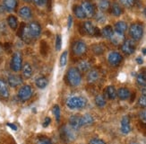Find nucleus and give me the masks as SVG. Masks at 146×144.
Masks as SVG:
<instances>
[{
    "instance_id": "obj_15",
    "label": "nucleus",
    "mask_w": 146,
    "mask_h": 144,
    "mask_svg": "<svg viewBox=\"0 0 146 144\" xmlns=\"http://www.w3.org/2000/svg\"><path fill=\"white\" fill-rule=\"evenodd\" d=\"M8 85L12 87H16L23 84V78L18 75H10L7 78Z\"/></svg>"
},
{
    "instance_id": "obj_24",
    "label": "nucleus",
    "mask_w": 146,
    "mask_h": 144,
    "mask_svg": "<svg viewBox=\"0 0 146 144\" xmlns=\"http://www.w3.org/2000/svg\"><path fill=\"white\" fill-rule=\"evenodd\" d=\"M19 15L23 19H30L31 15H33V13H31V10L29 7H23L19 10Z\"/></svg>"
},
{
    "instance_id": "obj_26",
    "label": "nucleus",
    "mask_w": 146,
    "mask_h": 144,
    "mask_svg": "<svg viewBox=\"0 0 146 144\" xmlns=\"http://www.w3.org/2000/svg\"><path fill=\"white\" fill-rule=\"evenodd\" d=\"M106 96L109 99H111V100H114L117 98V90L116 88L114 87L113 86H109L106 88Z\"/></svg>"
},
{
    "instance_id": "obj_16",
    "label": "nucleus",
    "mask_w": 146,
    "mask_h": 144,
    "mask_svg": "<svg viewBox=\"0 0 146 144\" xmlns=\"http://www.w3.org/2000/svg\"><path fill=\"white\" fill-rule=\"evenodd\" d=\"M69 126L73 130H79L81 126V116L79 115H72L69 118Z\"/></svg>"
},
{
    "instance_id": "obj_47",
    "label": "nucleus",
    "mask_w": 146,
    "mask_h": 144,
    "mask_svg": "<svg viewBox=\"0 0 146 144\" xmlns=\"http://www.w3.org/2000/svg\"><path fill=\"white\" fill-rule=\"evenodd\" d=\"M50 122H51V119H50L49 117H46L45 118V121H44V123H43V126L44 127H47L49 125Z\"/></svg>"
},
{
    "instance_id": "obj_41",
    "label": "nucleus",
    "mask_w": 146,
    "mask_h": 144,
    "mask_svg": "<svg viewBox=\"0 0 146 144\" xmlns=\"http://www.w3.org/2000/svg\"><path fill=\"white\" fill-rule=\"evenodd\" d=\"M37 144H53L52 141H50L48 138H46V137H41L40 138L39 140H38V142Z\"/></svg>"
},
{
    "instance_id": "obj_27",
    "label": "nucleus",
    "mask_w": 146,
    "mask_h": 144,
    "mask_svg": "<svg viewBox=\"0 0 146 144\" xmlns=\"http://www.w3.org/2000/svg\"><path fill=\"white\" fill-rule=\"evenodd\" d=\"M35 84H36V86H37L38 87H39V88L43 89V88H45V87L48 86V79H47L46 77L41 76V77H39V78H38L36 79Z\"/></svg>"
},
{
    "instance_id": "obj_11",
    "label": "nucleus",
    "mask_w": 146,
    "mask_h": 144,
    "mask_svg": "<svg viewBox=\"0 0 146 144\" xmlns=\"http://www.w3.org/2000/svg\"><path fill=\"white\" fill-rule=\"evenodd\" d=\"M122 60H123L122 55L117 52H112L108 56V61H109V63L114 67L118 66L122 62Z\"/></svg>"
},
{
    "instance_id": "obj_51",
    "label": "nucleus",
    "mask_w": 146,
    "mask_h": 144,
    "mask_svg": "<svg viewBox=\"0 0 146 144\" xmlns=\"http://www.w3.org/2000/svg\"><path fill=\"white\" fill-rule=\"evenodd\" d=\"M142 94H143V96H146V87H143L142 89Z\"/></svg>"
},
{
    "instance_id": "obj_14",
    "label": "nucleus",
    "mask_w": 146,
    "mask_h": 144,
    "mask_svg": "<svg viewBox=\"0 0 146 144\" xmlns=\"http://www.w3.org/2000/svg\"><path fill=\"white\" fill-rule=\"evenodd\" d=\"M121 133L123 134H128L131 131V124H130V118L127 115H125L121 120Z\"/></svg>"
},
{
    "instance_id": "obj_20",
    "label": "nucleus",
    "mask_w": 146,
    "mask_h": 144,
    "mask_svg": "<svg viewBox=\"0 0 146 144\" xmlns=\"http://www.w3.org/2000/svg\"><path fill=\"white\" fill-rule=\"evenodd\" d=\"M131 96L130 91L125 88V87H121L117 91V96L120 99V100H126L128 99Z\"/></svg>"
},
{
    "instance_id": "obj_40",
    "label": "nucleus",
    "mask_w": 146,
    "mask_h": 144,
    "mask_svg": "<svg viewBox=\"0 0 146 144\" xmlns=\"http://www.w3.org/2000/svg\"><path fill=\"white\" fill-rule=\"evenodd\" d=\"M56 51H60L61 50V47H62V38L59 34L56 35Z\"/></svg>"
},
{
    "instance_id": "obj_1",
    "label": "nucleus",
    "mask_w": 146,
    "mask_h": 144,
    "mask_svg": "<svg viewBox=\"0 0 146 144\" xmlns=\"http://www.w3.org/2000/svg\"><path fill=\"white\" fill-rule=\"evenodd\" d=\"M67 81L71 86H78L82 82L81 72L77 68H70L67 71Z\"/></svg>"
},
{
    "instance_id": "obj_2",
    "label": "nucleus",
    "mask_w": 146,
    "mask_h": 144,
    "mask_svg": "<svg viewBox=\"0 0 146 144\" xmlns=\"http://www.w3.org/2000/svg\"><path fill=\"white\" fill-rule=\"evenodd\" d=\"M87 102L85 98L82 96H72L70 98H68L66 101V106L71 110L84 108Z\"/></svg>"
},
{
    "instance_id": "obj_32",
    "label": "nucleus",
    "mask_w": 146,
    "mask_h": 144,
    "mask_svg": "<svg viewBox=\"0 0 146 144\" xmlns=\"http://www.w3.org/2000/svg\"><path fill=\"white\" fill-rule=\"evenodd\" d=\"M7 23L12 30H16L18 27V20L14 15H9L7 17Z\"/></svg>"
},
{
    "instance_id": "obj_8",
    "label": "nucleus",
    "mask_w": 146,
    "mask_h": 144,
    "mask_svg": "<svg viewBox=\"0 0 146 144\" xmlns=\"http://www.w3.org/2000/svg\"><path fill=\"white\" fill-rule=\"evenodd\" d=\"M136 44L134 40H125L121 45L122 52L126 55H131L135 52Z\"/></svg>"
},
{
    "instance_id": "obj_13",
    "label": "nucleus",
    "mask_w": 146,
    "mask_h": 144,
    "mask_svg": "<svg viewBox=\"0 0 146 144\" xmlns=\"http://www.w3.org/2000/svg\"><path fill=\"white\" fill-rule=\"evenodd\" d=\"M20 36L21 38L23 39V42H25L26 43H30L33 40V36H31V33H30V30H29V27L28 25H23L21 30H20Z\"/></svg>"
},
{
    "instance_id": "obj_43",
    "label": "nucleus",
    "mask_w": 146,
    "mask_h": 144,
    "mask_svg": "<svg viewBox=\"0 0 146 144\" xmlns=\"http://www.w3.org/2000/svg\"><path fill=\"white\" fill-rule=\"evenodd\" d=\"M89 144H106V142L103 140L99 139V138H93V139L90 140Z\"/></svg>"
},
{
    "instance_id": "obj_5",
    "label": "nucleus",
    "mask_w": 146,
    "mask_h": 144,
    "mask_svg": "<svg viewBox=\"0 0 146 144\" xmlns=\"http://www.w3.org/2000/svg\"><path fill=\"white\" fill-rule=\"evenodd\" d=\"M33 93V88H31V86L29 85H25V86H23L21 88L19 89L18 97L21 101L25 102L31 97Z\"/></svg>"
},
{
    "instance_id": "obj_36",
    "label": "nucleus",
    "mask_w": 146,
    "mask_h": 144,
    "mask_svg": "<svg viewBox=\"0 0 146 144\" xmlns=\"http://www.w3.org/2000/svg\"><path fill=\"white\" fill-rule=\"evenodd\" d=\"M67 55L68 52L66 51H65L63 52L60 56V60H59V64L61 67H65L66 65V62H67Z\"/></svg>"
},
{
    "instance_id": "obj_50",
    "label": "nucleus",
    "mask_w": 146,
    "mask_h": 144,
    "mask_svg": "<svg viewBox=\"0 0 146 144\" xmlns=\"http://www.w3.org/2000/svg\"><path fill=\"white\" fill-rule=\"evenodd\" d=\"M136 62L138 64H143V59L141 58V57H138V58H136Z\"/></svg>"
},
{
    "instance_id": "obj_48",
    "label": "nucleus",
    "mask_w": 146,
    "mask_h": 144,
    "mask_svg": "<svg viewBox=\"0 0 146 144\" xmlns=\"http://www.w3.org/2000/svg\"><path fill=\"white\" fill-rule=\"evenodd\" d=\"M72 23H73V18L71 15H69L68 16V23H67V28L68 29H70L71 26H72Z\"/></svg>"
},
{
    "instance_id": "obj_30",
    "label": "nucleus",
    "mask_w": 146,
    "mask_h": 144,
    "mask_svg": "<svg viewBox=\"0 0 146 144\" xmlns=\"http://www.w3.org/2000/svg\"><path fill=\"white\" fill-rule=\"evenodd\" d=\"M126 30H127V24H126V23L124 21H118L115 24V31L116 32L124 33Z\"/></svg>"
},
{
    "instance_id": "obj_38",
    "label": "nucleus",
    "mask_w": 146,
    "mask_h": 144,
    "mask_svg": "<svg viewBox=\"0 0 146 144\" xmlns=\"http://www.w3.org/2000/svg\"><path fill=\"white\" fill-rule=\"evenodd\" d=\"M120 2H121V4L124 5L125 7L131 8L135 5V0H120Z\"/></svg>"
},
{
    "instance_id": "obj_7",
    "label": "nucleus",
    "mask_w": 146,
    "mask_h": 144,
    "mask_svg": "<svg viewBox=\"0 0 146 144\" xmlns=\"http://www.w3.org/2000/svg\"><path fill=\"white\" fill-rule=\"evenodd\" d=\"M72 51L74 55L76 56H82L84 55L87 51V46L84 42L82 41H76L73 43L72 45Z\"/></svg>"
},
{
    "instance_id": "obj_18",
    "label": "nucleus",
    "mask_w": 146,
    "mask_h": 144,
    "mask_svg": "<svg viewBox=\"0 0 146 144\" xmlns=\"http://www.w3.org/2000/svg\"><path fill=\"white\" fill-rule=\"evenodd\" d=\"M100 78V72L97 70H90L87 73V81L89 83H95Z\"/></svg>"
},
{
    "instance_id": "obj_23",
    "label": "nucleus",
    "mask_w": 146,
    "mask_h": 144,
    "mask_svg": "<svg viewBox=\"0 0 146 144\" xmlns=\"http://www.w3.org/2000/svg\"><path fill=\"white\" fill-rule=\"evenodd\" d=\"M77 70L80 72H86L91 70V63L87 60H81L77 64Z\"/></svg>"
},
{
    "instance_id": "obj_39",
    "label": "nucleus",
    "mask_w": 146,
    "mask_h": 144,
    "mask_svg": "<svg viewBox=\"0 0 146 144\" xmlns=\"http://www.w3.org/2000/svg\"><path fill=\"white\" fill-rule=\"evenodd\" d=\"M53 113L56 116V121L59 122L60 121V116H61V112H60V108L58 105H55L53 107Z\"/></svg>"
},
{
    "instance_id": "obj_10",
    "label": "nucleus",
    "mask_w": 146,
    "mask_h": 144,
    "mask_svg": "<svg viewBox=\"0 0 146 144\" xmlns=\"http://www.w3.org/2000/svg\"><path fill=\"white\" fill-rule=\"evenodd\" d=\"M82 8L84 10V14L86 15V17L89 18H92L95 15V8H94V5H92V2H90L89 0H85L82 3Z\"/></svg>"
},
{
    "instance_id": "obj_22",
    "label": "nucleus",
    "mask_w": 146,
    "mask_h": 144,
    "mask_svg": "<svg viewBox=\"0 0 146 144\" xmlns=\"http://www.w3.org/2000/svg\"><path fill=\"white\" fill-rule=\"evenodd\" d=\"M94 123V119L91 115H84L81 116V126H89Z\"/></svg>"
},
{
    "instance_id": "obj_42",
    "label": "nucleus",
    "mask_w": 146,
    "mask_h": 144,
    "mask_svg": "<svg viewBox=\"0 0 146 144\" xmlns=\"http://www.w3.org/2000/svg\"><path fill=\"white\" fill-rule=\"evenodd\" d=\"M138 104L143 108H146V96H142L138 99Z\"/></svg>"
},
{
    "instance_id": "obj_49",
    "label": "nucleus",
    "mask_w": 146,
    "mask_h": 144,
    "mask_svg": "<svg viewBox=\"0 0 146 144\" xmlns=\"http://www.w3.org/2000/svg\"><path fill=\"white\" fill-rule=\"evenodd\" d=\"M7 126L10 127L12 130H14V131H16L17 130V126H16V125H15L14 123H7Z\"/></svg>"
},
{
    "instance_id": "obj_33",
    "label": "nucleus",
    "mask_w": 146,
    "mask_h": 144,
    "mask_svg": "<svg viewBox=\"0 0 146 144\" xmlns=\"http://www.w3.org/2000/svg\"><path fill=\"white\" fill-rule=\"evenodd\" d=\"M123 13V10L121 8V7L117 4V3H114L111 7V14L114 15V16H120Z\"/></svg>"
},
{
    "instance_id": "obj_34",
    "label": "nucleus",
    "mask_w": 146,
    "mask_h": 144,
    "mask_svg": "<svg viewBox=\"0 0 146 144\" xmlns=\"http://www.w3.org/2000/svg\"><path fill=\"white\" fill-rule=\"evenodd\" d=\"M106 99L102 95H98L96 97H95V104L100 108H102L106 105Z\"/></svg>"
},
{
    "instance_id": "obj_53",
    "label": "nucleus",
    "mask_w": 146,
    "mask_h": 144,
    "mask_svg": "<svg viewBox=\"0 0 146 144\" xmlns=\"http://www.w3.org/2000/svg\"><path fill=\"white\" fill-rule=\"evenodd\" d=\"M130 144H141V143H139V142H131Z\"/></svg>"
},
{
    "instance_id": "obj_25",
    "label": "nucleus",
    "mask_w": 146,
    "mask_h": 144,
    "mask_svg": "<svg viewBox=\"0 0 146 144\" xmlns=\"http://www.w3.org/2000/svg\"><path fill=\"white\" fill-rule=\"evenodd\" d=\"M22 70H23V76L24 78L27 79L33 76V68H31V66L29 63H25L22 68Z\"/></svg>"
},
{
    "instance_id": "obj_44",
    "label": "nucleus",
    "mask_w": 146,
    "mask_h": 144,
    "mask_svg": "<svg viewBox=\"0 0 146 144\" xmlns=\"http://www.w3.org/2000/svg\"><path fill=\"white\" fill-rule=\"evenodd\" d=\"M96 20L99 22V23H103L105 20H106V17H105V15L102 14V13H97L96 14Z\"/></svg>"
},
{
    "instance_id": "obj_46",
    "label": "nucleus",
    "mask_w": 146,
    "mask_h": 144,
    "mask_svg": "<svg viewBox=\"0 0 146 144\" xmlns=\"http://www.w3.org/2000/svg\"><path fill=\"white\" fill-rule=\"evenodd\" d=\"M33 2L35 3V5H38V7H43V5H46L47 0H33Z\"/></svg>"
},
{
    "instance_id": "obj_12",
    "label": "nucleus",
    "mask_w": 146,
    "mask_h": 144,
    "mask_svg": "<svg viewBox=\"0 0 146 144\" xmlns=\"http://www.w3.org/2000/svg\"><path fill=\"white\" fill-rule=\"evenodd\" d=\"M29 30L33 39H37L41 33V26L37 22H31L29 23Z\"/></svg>"
},
{
    "instance_id": "obj_37",
    "label": "nucleus",
    "mask_w": 146,
    "mask_h": 144,
    "mask_svg": "<svg viewBox=\"0 0 146 144\" xmlns=\"http://www.w3.org/2000/svg\"><path fill=\"white\" fill-rule=\"evenodd\" d=\"M92 49V52L95 54H97V55H100V54H102L104 52V48L101 45H100V44L93 45Z\"/></svg>"
},
{
    "instance_id": "obj_54",
    "label": "nucleus",
    "mask_w": 146,
    "mask_h": 144,
    "mask_svg": "<svg viewBox=\"0 0 146 144\" xmlns=\"http://www.w3.org/2000/svg\"><path fill=\"white\" fill-rule=\"evenodd\" d=\"M24 1H26V2H30V0H24Z\"/></svg>"
},
{
    "instance_id": "obj_35",
    "label": "nucleus",
    "mask_w": 146,
    "mask_h": 144,
    "mask_svg": "<svg viewBox=\"0 0 146 144\" xmlns=\"http://www.w3.org/2000/svg\"><path fill=\"white\" fill-rule=\"evenodd\" d=\"M110 7V3L109 0H100L99 2V8L101 11H107Z\"/></svg>"
},
{
    "instance_id": "obj_4",
    "label": "nucleus",
    "mask_w": 146,
    "mask_h": 144,
    "mask_svg": "<svg viewBox=\"0 0 146 144\" xmlns=\"http://www.w3.org/2000/svg\"><path fill=\"white\" fill-rule=\"evenodd\" d=\"M11 68L12 70H14L15 72H18L22 70L23 68V58L22 54L20 52H15L14 53L11 60Z\"/></svg>"
},
{
    "instance_id": "obj_45",
    "label": "nucleus",
    "mask_w": 146,
    "mask_h": 144,
    "mask_svg": "<svg viewBox=\"0 0 146 144\" xmlns=\"http://www.w3.org/2000/svg\"><path fill=\"white\" fill-rule=\"evenodd\" d=\"M139 117H140L141 121L143 123H146V109L140 112V114H139Z\"/></svg>"
},
{
    "instance_id": "obj_17",
    "label": "nucleus",
    "mask_w": 146,
    "mask_h": 144,
    "mask_svg": "<svg viewBox=\"0 0 146 144\" xmlns=\"http://www.w3.org/2000/svg\"><path fill=\"white\" fill-rule=\"evenodd\" d=\"M111 42L113 43L114 45H119V44H122V43L125 42V35L124 33H118L114 31V33L112 35V37L110 38Z\"/></svg>"
},
{
    "instance_id": "obj_31",
    "label": "nucleus",
    "mask_w": 146,
    "mask_h": 144,
    "mask_svg": "<svg viewBox=\"0 0 146 144\" xmlns=\"http://www.w3.org/2000/svg\"><path fill=\"white\" fill-rule=\"evenodd\" d=\"M73 11H74V14L75 15V16L77 18H79V19H84V18L86 17L84 12V10H82L81 5H74Z\"/></svg>"
},
{
    "instance_id": "obj_29",
    "label": "nucleus",
    "mask_w": 146,
    "mask_h": 144,
    "mask_svg": "<svg viewBox=\"0 0 146 144\" xmlns=\"http://www.w3.org/2000/svg\"><path fill=\"white\" fill-rule=\"evenodd\" d=\"M136 82L139 86L146 87V71H142L137 75Z\"/></svg>"
},
{
    "instance_id": "obj_9",
    "label": "nucleus",
    "mask_w": 146,
    "mask_h": 144,
    "mask_svg": "<svg viewBox=\"0 0 146 144\" xmlns=\"http://www.w3.org/2000/svg\"><path fill=\"white\" fill-rule=\"evenodd\" d=\"M61 138L66 141H72L75 139L74 130H73L70 126H64L61 129Z\"/></svg>"
},
{
    "instance_id": "obj_19",
    "label": "nucleus",
    "mask_w": 146,
    "mask_h": 144,
    "mask_svg": "<svg viewBox=\"0 0 146 144\" xmlns=\"http://www.w3.org/2000/svg\"><path fill=\"white\" fill-rule=\"evenodd\" d=\"M3 7L5 10L8 12L15 11L17 7V0H4Z\"/></svg>"
},
{
    "instance_id": "obj_3",
    "label": "nucleus",
    "mask_w": 146,
    "mask_h": 144,
    "mask_svg": "<svg viewBox=\"0 0 146 144\" xmlns=\"http://www.w3.org/2000/svg\"><path fill=\"white\" fill-rule=\"evenodd\" d=\"M129 34L134 41H139L143 35V27L141 23H135L129 27Z\"/></svg>"
},
{
    "instance_id": "obj_28",
    "label": "nucleus",
    "mask_w": 146,
    "mask_h": 144,
    "mask_svg": "<svg viewBox=\"0 0 146 144\" xmlns=\"http://www.w3.org/2000/svg\"><path fill=\"white\" fill-rule=\"evenodd\" d=\"M113 33H114V30H113L112 26H110V25L105 26L102 29V31H101V35H102L103 37H105L106 39H110V40Z\"/></svg>"
},
{
    "instance_id": "obj_52",
    "label": "nucleus",
    "mask_w": 146,
    "mask_h": 144,
    "mask_svg": "<svg viewBox=\"0 0 146 144\" xmlns=\"http://www.w3.org/2000/svg\"><path fill=\"white\" fill-rule=\"evenodd\" d=\"M143 53L144 55H146V48H143Z\"/></svg>"
},
{
    "instance_id": "obj_6",
    "label": "nucleus",
    "mask_w": 146,
    "mask_h": 144,
    "mask_svg": "<svg viewBox=\"0 0 146 144\" xmlns=\"http://www.w3.org/2000/svg\"><path fill=\"white\" fill-rule=\"evenodd\" d=\"M84 31L85 32L86 34L88 35H91V36H96V37H100V34H101V32L99 30V28L95 27L94 24L90 22V21H87V22H84Z\"/></svg>"
},
{
    "instance_id": "obj_21",
    "label": "nucleus",
    "mask_w": 146,
    "mask_h": 144,
    "mask_svg": "<svg viewBox=\"0 0 146 144\" xmlns=\"http://www.w3.org/2000/svg\"><path fill=\"white\" fill-rule=\"evenodd\" d=\"M0 96L4 98L9 97V89L7 84L2 78H0Z\"/></svg>"
}]
</instances>
